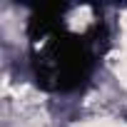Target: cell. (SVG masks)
<instances>
[{
    "instance_id": "cell-1",
    "label": "cell",
    "mask_w": 127,
    "mask_h": 127,
    "mask_svg": "<svg viewBox=\"0 0 127 127\" xmlns=\"http://www.w3.org/2000/svg\"><path fill=\"white\" fill-rule=\"evenodd\" d=\"M67 5H45L28 23L35 82L50 92H70L87 82L97 65L105 25L95 18L82 32L65 25Z\"/></svg>"
}]
</instances>
